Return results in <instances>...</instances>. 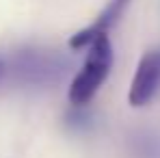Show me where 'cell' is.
Instances as JSON below:
<instances>
[{"mask_svg":"<svg viewBox=\"0 0 160 158\" xmlns=\"http://www.w3.org/2000/svg\"><path fill=\"white\" fill-rule=\"evenodd\" d=\"M87 48L89 54L84 59V65L78 76L72 80V87L67 91L69 102L76 106H84L93 100V95L104 84L112 67V46L108 35H98Z\"/></svg>","mask_w":160,"mask_h":158,"instance_id":"obj_1","label":"cell"},{"mask_svg":"<svg viewBox=\"0 0 160 158\" xmlns=\"http://www.w3.org/2000/svg\"><path fill=\"white\" fill-rule=\"evenodd\" d=\"M67 63L61 54L48 50H22L13 54L9 72L13 80L28 87H48L63 78Z\"/></svg>","mask_w":160,"mask_h":158,"instance_id":"obj_2","label":"cell"},{"mask_svg":"<svg viewBox=\"0 0 160 158\" xmlns=\"http://www.w3.org/2000/svg\"><path fill=\"white\" fill-rule=\"evenodd\" d=\"M160 91V46L152 48L141 56L134 72L128 102L132 106L149 104Z\"/></svg>","mask_w":160,"mask_h":158,"instance_id":"obj_3","label":"cell"},{"mask_svg":"<svg viewBox=\"0 0 160 158\" xmlns=\"http://www.w3.org/2000/svg\"><path fill=\"white\" fill-rule=\"evenodd\" d=\"M130 4V0H110L106 4V9L98 15V20L91 24V26L82 28L78 30L72 39H69V46L72 48H87L98 35H108V30L117 24V20L123 15V11H126V7Z\"/></svg>","mask_w":160,"mask_h":158,"instance_id":"obj_4","label":"cell"},{"mask_svg":"<svg viewBox=\"0 0 160 158\" xmlns=\"http://www.w3.org/2000/svg\"><path fill=\"white\" fill-rule=\"evenodd\" d=\"M2 76H4V63L0 61V78H2Z\"/></svg>","mask_w":160,"mask_h":158,"instance_id":"obj_5","label":"cell"}]
</instances>
